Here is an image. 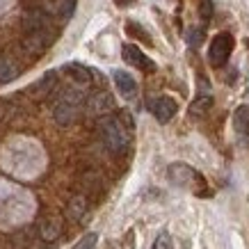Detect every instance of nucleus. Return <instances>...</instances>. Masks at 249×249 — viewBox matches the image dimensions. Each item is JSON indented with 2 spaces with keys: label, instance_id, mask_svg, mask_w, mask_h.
Returning a JSON list of instances; mask_svg holds the SVG:
<instances>
[{
  "label": "nucleus",
  "instance_id": "obj_1",
  "mask_svg": "<svg viewBox=\"0 0 249 249\" xmlns=\"http://www.w3.org/2000/svg\"><path fill=\"white\" fill-rule=\"evenodd\" d=\"M128 126L119 119V117H101L98 119V133H101V140L107 146V151L112 153H124L130 144V133Z\"/></svg>",
  "mask_w": 249,
  "mask_h": 249
},
{
  "label": "nucleus",
  "instance_id": "obj_2",
  "mask_svg": "<svg viewBox=\"0 0 249 249\" xmlns=\"http://www.w3.org/2000/svg\"><path fill=\"white\" fill-rule=\"evenodd\" d=\"M85 103V91L80 89V85H71V87H64L57 98V103L53 106V119L60 124V126H69L73 124L80 112V107Z\"/></svg>",
  "mask_w": 249,
  "mask_h": 249
},
{
  "label": "nucleus",
  "instance_id": "obj_3",
  "mask_svg": "<svg viewBox=\"0 0 249 249\" xmlns=\"http://www.w3.org/2000/svg\"><path fill=\"white\" fill-rule=\"evenodd\" d=\"M167 176L174 185L178 188H185L190 192H195L196 196H206L208 195V185H206V178L196 172L195 167L185 165V162H174V165L167 167Z\"/></svg>",
  "mask_w": 249,
  "mask_h": 249
},
{
  "label": "nucleus",
  "instance_id": "obj_4",
  "mask_svg": "<svg viewBox=\"0 0 249 249\" xmlns=\"http://www.w3.org/2000/svg\"><path fill=\"white\" fill-rule=\"evenodd\" d=\"M233 53V37L229 32H219L217 37L211 41V48H208V60H211L213 67H224L227 60Z\"/></svg>",
  "mask_w": 249,
  "mask_h": 249
},
{
  "label": "nucleus",
  "instance_id": "obj_5",
  "mask_svg": "<svg viewBox=\"0 0 249 249\" xmlns=\"http://www.w3.org/2000/svg\"><path fill=\"white\" fill-rule=\"evenodd\" d=\"M149 107H151L153 117H156L160 124L172 121L174 114H176V110H178V106H176V101H174L172 96H158V98H153L151 103H149Z\"/></svg>",
  "mask_w": 249,
  "mask_h": 249
},
{
  "label": "nucleus",
  "instance_id": "obj_6",
  "mask_svg": "<svg viewBox=\"0 0 249 249\" xmlns=\"http://www.w3.org/2000/svg\"><path fill=\"white\" fill-rule=\"evenodd\" d=\"M112 110H114V98L107 91H96V94H91L87 98V112L94 114V117H106Z\"/></svg>",
  "mask_w": 249,
  "mask_h": 249
},
{
  "label": "nucleus",
  "instance_id": "obj_7",
  "mask_svg": "<svg viewBox=\"0 0 249 249\" xmlns=\"http://www.w3.org/2000/svg\"><path fill=\"white\" fill-rule=\"evenodd\" d=\"M51 41H53V32L48 30V28H39V30L28 32L25 48H28L30 53H41V51H46V48L51 46Z\"/></svg>",
  "mask_w": 249,
  "mask_h": 249
},
{
  "label": "nucleus",
  "instance_id": "obj_8",
  "mask_svg": "<svg viewBox=\"0 0 249 249\" xmlns=\"http://www.w3.org/2000/svg\"><path fill=\"white\" fill-rule=\"evenodd\" d=\"M121 55H124V60L128 62V64H133V67L140 69V71H153V69H156V64H153L135 44H126L124 51H121Z\"/></svg>",
  "mask_w": 249,
  "mask_h": 249
},
{
  "label": "nucleus",
  "instance_id": "obj_9",
  "mask_svg": "<svg viewBox=\"0 0 249 249\" xmlns=\"http://www.w3.org/2000/svg\"><path fill=\"white\" fill-rule=\"evenodd\" d=\"M39 235H41V240H46V242L57 240L62 235V219L57 217V215H46V217H41V222H39Z\"/></svg>",
  "mask_w": 249,
  "mask_h": 249
},
{
  "label": "nucleus",
  "instance_id": "obj_10",
  "mask_svg": "<svg viewBox=\"0 0 249 249\" xmlns=\"http://www.w3.org/2000/svg\"><path fill=\"white\" fill-rule=\"evenodd\" d=\"M114 78V85H117V91H119L124 98H135L137 96V83L135 78L130 76V73H126V71H121V69H117L112 73Z\"/></svg>",
  "mask_w": 249,
  "mask_h": 249
},
{
  "label": "nucleus",
  "instance_id": "obj_11",
  "mask_svg": "<svg viewBox=\"0 0 249 249\" xmlns=\"http://www.w3.org/2000/svg\"><path fill=\"white\" fill-rule=\"evenodd\" d=\"M55 85H57V73H55V71H48V73H44V76L30 87V94L35 98H46L55 89Z\"/></svg>",
  "mask_w": 249,
  "mask_h": 249
},
{
  "label": "nucleus",
  "instance_id": "obj_12",
  "mask_svg": "<svg viewBox=\"0 0 249 249\" xmlns=\"http://www.w3.org/2000/svg\"><path fill=\"white\" fill-rule=\"evenodd\" d=\"M64 73H69V78L73 80L76 85H80V87H85V85L91 83V76H94V71H89L87 67H83V64H64Z\"/></svg>",
  "mask_w": 249,
  "mask_h": 249
},
{
  "label": "nucleus",
  "instance_id": "obj_13",
  "mask_svg": "<svg viewBox=\"0 0 249 249\" xmlns=\"http://www.w3.org/2000/svg\"><path fill=\"white\" fill-rule=\"evenodd\" d=\"M46 9L62 18H69L76 9V0H46Z\"/></svg>",
  "mask_w": 249,
  "mask_h": 249
},
{
  "label": "nucleus",
  "instance_id": "obj_14",
  "mask_svg": "<svg viewBox=\"0 0 249 249\" xmlns=\"http://www.w3.org/2000/svg\"><path fill=\"white\" fill-rule=\"evenodd\" d=\"M85 213H87V199H85L83 195H76L71 201H69V206H67V215L71 219H83L85 217Z\"/></svg>",
  "mask_w": 249,
  "mask_h": 249
},
{
  "label": "nucleus",
  "instance_id": "obj_15",
  "mask_svg": "<svg viewBox=\"0 0 249 249\" xmlns=\"http://www.w3.org/2000/svg\"><path fill=\"white\" fill-rule=\"evenodd\" d=\"M233 124H235V130H238L242 137H249V106H240L235 110Z\"/></svg>",
  "mask_w": 249,
  "mask_h": 249
},
{
  "label": "nucleus",
  "instance_id": "obj_16",
  "mask_svg": "<svg viewBox=\"0 0 249 249\" xmlns=\"http://www.w3.org/2000/svg\"><path fill=\"white\" fill-rule=\"evenodd\" d=\"M18 76V69L9 57L0 55V83H12L14 78Z\"/></svg>",
  "mask_w": 249,
  "mask_h": 249
},
{
  "label": "nucleus",
  "instance_id": "obj_17",
  "mask_svg": "<svg viewBox=\"0 0 249 249\" xmlns=\"http://www.w3.org/2000/svg\"><path fill=\"white\" fill-rule=\"evenodd\" d=\"M213 106V96L211 94H199V96L192 101V106H190V112L195 114V117H199V114L208 112Z\"/></svg>",
  "mask_w": 249,
  "mask_h": 249
},
{
  "label": "nucleus",
  "instance_id": "obj_18",
  "mask_svg": "<svg viewBox=\"0 0 249 249\" xmlns=\"http://www.w3.org/2000/svg\"><path fill=\"white\" fill-rule=\"evenodd\" d=\"M185 37H188V44L192 48H196V46H201V41H204V30L201 28H190Z\"/></svg>",
  "mask_w": 249,
  "mask_h": 249
},
{
  "label": "nucleus",
  "instance_id": "obj_19",
  "mask_svg": "<svg viewBox=\"0 0 249 249\" xmlns=\"http://www.w3.org/2000/svg\"><path fill=\"white\" fill-rule=\"evenodd\" d=\"M153 249H174V240H172V235L167 233V231L158 233V238H156V242H153Z\"/></svg>",
  "mask_w": 249,
  "mask_h": 249
},
{
  "label": "nucleus",
  "instance_id": "obj_20",
  "mask_svg": "<svg viewBox=\"0 0 249 249\" xmlns=\"http://www.w3.org/2000/svg\"><path fill=\"white\" fill-rule=\"evenodd\" d=\"M96 242H98V235L96 233H87L80 238V242H78L73 249H96Z\"/></svg>",
  "mask_w": 249,
  "mask_h": 249
},
{
  "label": "nucleus",
  "instance_id": "obj_21",
  "mask_svg": "<svg viewBox=\"0 0 249 249\" xmlns=\"http://www.w3.org/2000/svg\"><path fill=\"white\" fill-rule=\"evenodd\" d=\"M126 32H128V35H133V37H140L142 41H146V44H151V37H149V35H146V32H144L137 23H128V25H126Z\"/></svg>",
  "mask_w": 249,
  "mask_h": 249
},
{
  "label": "nucleus",
  "instance_id": "obj_22",
  "mask_svg": "<svg viewBox=\"0 0 249 249\" xmlns=\"http://www.w3.org/2000/svg\"><path fill=\"white\" fill-rule=\"evenodd\" d=\"M211 14H213V5H211V0H206L204 5H201V16H204V18H211Z\"/></svg>",
  "mask_w": 249,
  "mask_h": 249
},
{
  "label": "nucleus",
  "instance_id": "obj_23",
  "mask_svg": "<svg viewBox=\"0 0 249 249\" xmlns=\"http://www.w3.org/2000/svg\"><path fill=\"white\" fill-rule=\"evenodd\" d=\"M114 2H117V5H119V7H126V5H130V2H133V0H114Z\"/></svg>",
  "mask_w": 249,
  "mask_h": 249
},
{
  "label": "nucleus",
  "instance_id": "obj_24",
  "mask_svg": "<svg viewBox=\"0 0 249 249\" xmlns=\"http://www.w3.org/2000/svg\"><path fill=\"white\" fill-rule=\"evenodd\" d=\"M2 117H5V103L0 101V121H2Z\"/></svg>",
  "mask_w": 249,
  "mask_h": 249
}]
</instances>
